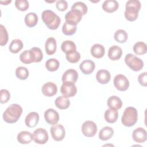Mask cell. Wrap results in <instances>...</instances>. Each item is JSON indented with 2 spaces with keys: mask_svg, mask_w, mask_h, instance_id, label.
Wrapping results in <instances>:
<instances>
[{
  "mask_svg": "<svg viewBox=\"0 0 147 147\" xmlns=\"http://www.w3.org/2000/svg\"><path fill=\"white\" fill-rule=\"evenodd\" d=\"M97 81L102 84H107L110 80L111 75L109 71L106 69H99L96 75Z\"/></svg>",
  "mask_w": 147,
  "mask_h": 147,
  "instance_id": "obj_19",
  "label": "cell"
},
{
  "mask_svg": "<svg viewBox=\"0 0 147 147\" xmlns=\"http://www.w3.org/2000/svg\"><path fill=\"white\" fill-rule=\"evenodd\" d=\"M39 121V115L36 112H30L26 117L25 123L29 127H35Z\"/></svg>",
  "mask_w": 147,
  "mask_h": 147,
  "instance_id": "obj_18",
  "label": "cell"
},
{
  "mask_svg": "<svg viewBox=\"0 0 147 147\" xmlns=\"http://www.w3.org/2000/svg\"><path fill=\"white\" fill-rule=\"evenodd\" d=\"M29 71L24 67H18L16 70V75L20 80H25L29 76Z\"/></svg>",
  "mask_w": 147,
  "mask_h": 147,
  "instance_id": "obj_35",
  "label": "cell"
},
{
  "mask_svg": "<svg viewBox=\"0 0 147 147\" xmlns=\"http://www.w3.org/2000/svg\"><path fill=\"white\" fill-rule=\"evenodd\" d=\"M25 23L29 28L34 27L38 22V17L34 13H29L25 17Z\"/></svg>",
  "mask_w": 147,
  "mask_h": 147,
  "instance_id": "obj_30",
  "label": "cell"
},
{
  "mask_svg": "<svg viewBox=\"0 0 147 147\" xmlns=\"http://www.w3.org/2000/svg\"><path fill=\"white\" fill-rule=\"evenodd\" d=\"M55 103L56 106L59 109L64 110L69 107L70 105V101L68 98L63 95L57 97L55 101Z\"/></svg>",
  "mask_w": 147,
  "mask_h": 147,
  "instance_id": "obj_29",
  "label": "cell"
},
{
  "mask_svg": "<svg viewBox=\"0 0 147 147\" xmlns=\"http://www.w3.org/2000/svg\"><path fill=\"white\" fill-rule=\"evenodd\" d=\"M56 41L53 37H49L45 43V49L48 55L54 54L56 51Z\"/></svg>",
  "mask_w": 147,
  "mask_h": 147,
  "instance_id": "obj_21",
  "label": "cell"
},
{
  "mask_svg": "<svg viewBox=\"0 0 147 147\" xmlns=\"http://www.w3.org/2000/svg\"><path fill=\"white\" fill-rule=\"evenodd\" d=\"M1 99L0 102L1 103H5L9 101L10 98V94L8 90L2 89L1 90Z\"/></svg>",
  "mask_w": 147,
  "mask_h": 147,
  "instance_id": "obj_41",
  "label": "cell"
},
{
  "mask_svg": "<svg viewBox=\"0 0 147 147\" xmlns=\"http://www.w3.org/2000/svg\"><path fill=\"white\" fill-rule=\"evenodd\" d=\"M141 3L138 0H129L125 6V17L129 21H134L138 17V12L141 9Z\"/></svg>",
  "mask_w": 147,
  "mask_h": 147,
  "instance_id": "obj_2",
  "label": "cell"
},
{
  "mask_svg": "<svg viewBox=\"0 0 147 147\" xmlns=\"http://www.w3.org/2000/svg\"><path fill=\"white\" fill-rule=\"evenodd\" d=\"M20 60L24 64H30L36 62V57L34 52L31 48L30 50H25L20 55Z\"/></svg>",
  "mask_w": 147,
  "mask_h": 147,
  "instance_id": "obj_13",
  "label": "cell"
},
{
  "mask_svg": "<svg viewBox=\"0 0 147 147\" xmlns=\"http://www.w3.org/2000/svg\"><path fill=\"white\" fill-rule=\"evenodd\" d=\"M41 91L45 96L50 97L55 95L57 93V87L55 83L48 82L44 84Z\"/></svg>",
  "mask_w": 147,
  "mask_h": 147,
  "instance_id": "obj_15",
  "label": "cell"
},
{
  "mask_svg": "<svg viewBox=\"0 0 147 147\" xmlns=\"http://www.w3.org/2000/svg\"><path fill=\"white\" fill-rule=\"evenodd\" d=\"M133 49L136 55H142L146 52V44L142 41H139L134 44Z\"/></svg>",
  "mask_w": 147,
  "mask_h": 147,
  "instance_id": "obj_33",
  "label": "cell"
},
{
  "mask_svg": "<svg viewBox=\"0 0 147 147\" xmlns=\"http://www.w3.org/2000/svg\"><path fill=\"white\" fill-rule=\"evenodd\" d=\"M59 62L56 59H49L45 63V67L49 71L53 72L56 71L59 67Z\"/></svg>",
  "mask_w": 147,
  "mask_h": 147,
  "instance_id": "obj_36",
  "label": "cell"
},
{
  "mask_svg": "<svg viewBox=\"0 0 147 147\" xmlns=\"http://www.w3.org/2000/svg\"><path fill=\"white\" fill-rule=\"evenodd\" d=\"M71 10H76L81 12L82 15H85L88 10L87 6L83 2H77L74 3L71 7Z\"/></svg>",
  "mask_w": 147,
  "mask_h": 147,
  "instance_id": "obj_37",
  "label": "cell"
},
{
  "mask_svg": "<svg viewBox=\"0 0 147 147\" xmlns=\"http://www.w3.org/2000/svg\"><path fill=\"white\" fill-rule=\"evenodd\" d=\"M2 4H3V5H7L8 3H10L11 2V1H1V2H0Z\"/></svg>",
  "mask_w": 147,
  "mask_h": 147,
  "instance_id": "obj_44",
  "label": "cell"
},
{
  "mask_svg": "<svg viewBox=\"0 0 147 147\" xmlns=\"http://www.w3.org/2000/svg\"><path fill=\"white\" fill-rule=\"evenodd\" d=\"M34 141L38 144H44L48 140V134L47 131L39 127L36 129L33 133Z\"/></svg>",
  "mask_w": 147,
  "mask_h": 147,
  "instance_id": "obj_10",
  "label": "cell"
},
{
  "mask_svg": "<svg viewBox=\"0 0 147 147\" xmlns=\"http://www.w3.org/2000/svg\"><path fill=\"white\" fill-rule=\"evenodd\" d=\"M56 7L57 9L59 11H65L68 7V3L66 1L64 0L57 1L56 3Z\"/></svg>",
  "mask_w": 147,
  "mask_h": 147,
  "instance_id": "obj_42",
  "label": "cell"
},
{
  "mask_svg": "<svg viewBox=\"0 0 147 147\" xmlns=\"http://www.w3.org/2000/svg\"><path fill=\"white\" fill-rule=\"evenodd\" d=\"M107 104L109 109L115 110H118L122 106V102L121 99L119 97L114 95L109 98L107 99Z\"/></svg>",
  "mask_w": 147,
  "mask_h": 147,
  "instance_id": "obj_25",
  "label": "cell"
},
{
  "mask_svg": "<svg viewBox=\"0 0 147 147\" xmlns=\"http://www.w3.org/2000/svg\"><path fill=\"white\" fill-rule=\"evenodd\" d=\"M77 30V26L72 24L65 22L62 27L63 33L67 36H71L75 33Z\"/></svg>",
  "mask_w": 147,
  "mask_h": 147,
  "instance_id": "obj_32",
  "label": "cell"
},
{
  "mask_svg": "<svg viewBox=\"0 0 147 147\" xmlns=\"http://www.w3.org/2000/svg\"><path fill=\"white\" fill-rule=\"evenodd\" d=\"M0 30H1V37H0V45L1 46L5 45L8 41V34L5 27L1 25L0 26Z\"/></svg>",
  "mask_w": 147,
  "mask_h": 147,
  "instance_id": "obj_38",
  "label": "cell"
},
{
  "mask_svg": "<svg viewBox=\"0 0 147 147\" xmlns=\"http://www.w3.org/2000/svg\"><path fill=\"white\" fill-rule=\"evenodd\" d=\"M82 16V14L79 11L76 10H71L66 13L65 19L66 22L77 25V24L81 21Z\"/></svg>",
  "mask_w": 147,
  "mask_h": 147,
  "instance_id": "obj_11",
  "label": "cell"
},
{
  "mask_svg": "<svg viewBox=\"0 0 147 147\" xmlns=\"http://www.w3.org/2000/svg\"><path fill=\"white\" fill-rule=\"evenodd\" d=\"M132 137L135 142L143 143L146 141L147 138L146 131L142 127H138L133 131Z\"/></svg>",
  "mask_w": 147,
  "mask_h": 147,
  "instance_id": "obj_14",
  "label": "cell"
},
{
  "mask_svg": "<svg viewBox=\"0 0 147 147\" xmlns=\"http://www.w3.org/2000/svg\"><path fill=\"white\" fill-rule=\"evenodd\" d=\"M78 78V72L74 69H69L65 71L63 74L61 80L62 82H71L75 83Z\"/></svg>",
  "mask_w": 147,
  "mask_h": 147,
  "instance_id": "obj_17",
  "label": "cell"
},
{
  "mask_svg": "<svg viewBox=\"0 0 147 147\" xmlns=\"http://www.w3.org/2000/svg\"><path fill=\"white\" fill-rule=\"evenodd\" d=\"M17 141L22 144H29L33 140V134L28 131H22L20 132L17 135Z\"/></svg>",
  "mask_w": 147,
  "mask_h": 147,
  "instance_id": "obj_22",
  "label": "cell"
},
{
  "mask_svg": "<svg viewBox=\"0 0 147 147\" xmlns=\"http://www.w3.org/2000/svg\"><path fill=\"white\" fill-rule=\"evenodd\" d=\"M61 49L63 52L66 54L72 53L76 50V46L74 41L71 40H65L61 45Z\"/></svg>",
  "mask_w": 147,
  "mask_h": 147,
  "instance_id": "obj_28",
  "label": "cell"
},
{
  "mask_svg": "<svg viewBox=\"0 0 147 147\" xmlns=\"http://www.w3.org/2000/svg\"><path fill=\"white\" fill-rule=\"evenodd\" d=\"M138 80L141 86L146 87L147 85V73L144 72L140 74L138 76Z\"/></svg>",
  "mask_w": 147,
  "mask_h": 147,
  "instance_id": "obj_43",
  "label": "cell"
},
{
  "mask_svg": "<svg viewBox=\"0 0 147 147\" xmlns=\"http://www.w3.org/2000/svg\"><path fill=\"white\" fill-rule=\"evenodd\" d=\"M24 44L22 41L20 39L13 40L10 44L9 49L13 53H17L19 52L23 48Z\"/></svg>",
  "mask_w": 147,
  "mask_h": 147,
  "instance_id": "obj_31",
  "label": "cell"
},
{
  "mask_svg": "<svg viewBox=\"0 0 147 147\" xmlns=\"http://www.w3.org/2000/svg\"><path fill=\"white\" fill-rule=\"evenodd\" d=\"M105 53L104 47L99 44H95L91 48V53L92 56L96 59H100L103 57Z\"/></svg>",
  "mask_w": 147,
  "mask_h": 147,
  "instance_id": "obj_24",
  "label": "cell"
},
{
  "mask_svg": "<svg viewBox=\"0 0 147 147\" xmlns=\"http://www.w3.org/2000/svg\"><path fill=\"white\" fill-rule=\"evenodd\" d=\"M125 62L126 64L134 71H140L144 67V62L142 60L131 53H128L126 55Z\"/></svg>",
  "mask_w": 147,
  "mask_h": 147,
  "instance_id": "obj_5",
  "label": "cell"
},
{
  "mask_svg": "<svg viewBox=\"0 0 147 147\" xmlns=\"http://www.w3.org/2000/svg\"><path fill=\"white\" fill-rule=\"evenodd\" d=\"M52 138L56 141H62L65 135V129L61 124H55L50 129Z\"/></svg>",
  "mask_w": 147,
  "mask_h": 147,
  "instance_id": "obj_9",
  "label": "cell"
},
{
  "mask_svg": "<svg viewBox=\"0 0 147 147\" xmlns=\"http://www.w3.org/2000/svg\"><path fill=\"white\" fill-rule=\"evenodd\" d=\"M22 113V107L18 104L10 105L3 114V120L9 123L16 122L21 115Z\"/></svg>",
  "mask_w": 147,
  "mask_h": 147,
  "instance_id": "obj_1",
  "label": "cell"
},
{
  "mask_svg": "<svg viewBox=\"0 0 147 147\" xmlns=\"http://www.w3.org/2000/svg\"><path fill=\"white\" fill-rule=\"evenodd\" d=\"M41 18L47 28L51 30L57 29L61 22L60 18L51 10L43 11Z\"/></svg>",
  "mask_w": 147,
  "mask_h": 147,
  "instance_id": "obj_3",
  "label": "cell"
},
{
  "mask_svg": "<svg viewBox=\"0 0 147 147\" xmlns=\"http://www.w3.org/2000/svg\"><path fill=\"white\" fill-rule=\"evenodd\" d=\"M138 113L133 107H127L125 109L121 118L122 124L127 127L133 126L137 121Z\"/></svg>",
  "mask_w": 147,
  "mask_h": 147,
  "instance_id": "obj_4",
  "label": "cell"
},
{
  "mask_svg": "<svg viewBox=\"0 0 147 147\" xmlns=\"http://www.w3.org/2000/svg\"><path fill=\"white\" fill-rule=\"evenodd\" d=\"M95 67V64L94 62L91 60H85L79 65L80 69L85 75L91 74L94 71Z\"/></svg>",
  "mask_w": 147,
  "mask_h": 147,
  "instance_id": "obj_16",
  "label": "cell"
},
{
  "mask_svg": "<svg viewBox=\"0 0 147 147\" xmlns=\"http://www.w3.org/2000/svg\"><path fill=\"white\" fill-rule=\"evenodd\" d=\"M114 37L117 42L123 43L125 42L127 39V33L124 30L118 29L115 32Z\"/></svg>",
  "mask_w": 147,
  "mask_h": 147,
  "instance_id": "obj_34",
  "label": "cell"
},
{
  "mask_svg": "<svg viewBox=\"0 0 147 147\" xmlns=\"http://www.w3.org/2000/svg\"><path fill=\"white\" fill-rule=\"evenodd\" d=\"M118 7V2L115 0H106L102 4L103 10L107 13H113L116 11Z\"/></svg>",
  "mask_w": 147,
  "mask_h": 147,
  "instance_id": "obj_23",
  "label": "cell"
},
{
  "mask_svg": "<svg viewBox=\"0 0 147 147\" xmlns=\"http://www.w3.org/2000/svg\"><path fill=\"white\" fill-rule=\"evenodd\" d=\"M45 121L49 125H55L59 120V113L53 109H48L44 113Z\"/></svg>",
  "mask_w": 147,
  "mask_h": 147,
  "instance_id": "obj_12",
  "label": "cell"
},
{
  "mask_svg": "<svg viewBox=\"0 0 147 147\" xmlns=\"http://www.w3.org/2000/svg\"><path fill=\"white\" fill-rule=\"evenodd\" d=\"M105 119L110 123H113L115 122L118 117V112L117 110L109 109L106 110L105 113Z\"/></svg>",
  "mask_w": 147,
  "mask_h": 147,
  "instance_id": "obj_26",
  "label": "cell"
},
{
  "mask_svg": "<svg viewBox=\"0 0 147 147\" xmlns=\"http://www.w3.org/2000/svg\"><path fill=\"white\" fill-rule=\"evenodd\" d=\"M80 54L76 51L72 53L66 54V59L69 63H78L80 60Z\"/></svg>",
  "mask_w": 147,
  "mask_h": 147,
  "instance_id": "obj_39",
  "label": "cell"
},
{
  "mask_svg": "<svg viewBox=\"0 0 147 147\" xmlns=\"http://www.w3.org/2000/svg\"><path fill=\"white\" fill-rule=\"evenodd\" d=\"M16 7L20 11H26L29 6V2L26 0H16L15 1Z\"/></svg>",
  "mask_w": 147,
  "mask_h": 147,
  "instance_id": "obj_40",
  "label": "cell"
},
{
  "mask_svg": "<svg viewBox=\"0 0 147 147\" xmlns=\"http://www.w3.org/2000/svg\"><path fill=\"white\" fill-rule=\"evenodd\" d=\"M82 133L87 137L94 136L97 131L96 124L91 121H85L82 126Z\"/></svg>",
  "mask_w": 147,
  "mask_h": 147,
  "instance_id": "obj_7",
  "label": "cell"
},
{
  "mask_svg": "<svg viewBox=\"0 0 147 147\" xmlns=\"http://www.w3.org/2000/svg\"><path fill=\"white\" fill-rule=\"evenodd\" d=\"M122 55V50L121 48L117 45L111 47L108 51V57L111 60H119Z\"/></svg>",
  "mask_w": 147,
  "mask_h": 147,
  "instance_id": "obj_20",
  "label": "cell"
},
{
  "mask_svg": "<svg viewBox=\"0 0 147 147\" xmlns=\"http://www.w3.org/2000/svg\"><path fill=\"white\" fill-rule=\"evenodd\" d=\"M60 92L66 98L74 96L77 93V88L75 83L65 82L63 83L60 88Z\"/></svg>",
  "mask_w": 147,
  "mask_h": 147,
  "instance_id": "obj_6",
  "label": "cell"
},
{
  "mask_svg": "<svg viewBox=\"0 0 147 147\" xmlns=\"http://www.w3.org/2000/svg\"><path fill=\"white\" fill-rule=\"evenodd\" d=\"M114 134V130L112 127L105 126L103 127L99 133V138L102 141H106L112 137Z\"/></svg>",
  "mask_w": 147,
  "mask_h": 147,
  "instance_id": "obj_27",
  "label": "cell"
},
{
  "mask_svg": "<svg viewBox=\"0 0 147 147\" xmlns=\"http://www.w3.org/2000/svg\"><path fill=\"white\" fill-rule=\"evenodd\" d=\"M114 85L118 90L124 91L129 88V82L125 76L122 74H118L114 78Z\"/></svg>",
  "mask_w": 147,
  "mask_h": 147,
  "instance_id": "obj_8",
  "label": "cell"
}]
</instances>
